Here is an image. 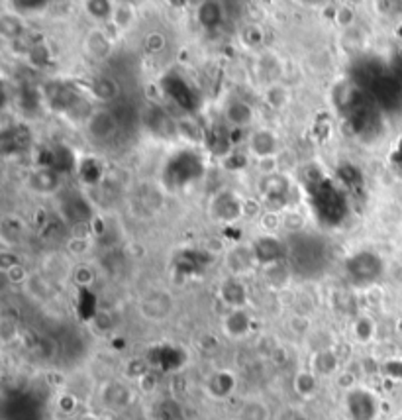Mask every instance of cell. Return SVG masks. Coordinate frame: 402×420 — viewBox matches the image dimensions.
Instances as JSON below:
<instances>
[{
    "label": "cell",
    "instance_id": "cell-24",
    "mask_svg": "<svg viewBox=\"0 0 402 420\" xmlns=\"http://www.w3.org/2000/svg\"><path fill=\"white\" fill-rule=\"evenodd\" d=\"M312 369L320 375H330L338 369V358L330 349H322L312 359Z\"/></svg>",
    "mask_w": 402,
    "mask_h": 420
},
{
    "label": "cell",
    "instance_id": "cell-45",
    "mask_svg": "<svg viewBox=\"0 0 402 420\" xmlns=\"http://www.w3.org/2000/svg\"><path fill=\"white\" fill-rule=\"evenodd\" d=\"M138 420H153V419H138Z\"/></svg>",
    "mask_w": 402,
    "mask_h": 420
},
{
    "label": "cell",
    "instance_id": "cell-33",
    "mask_svg": "<svg viewBox=\"0 0 402 420\" xmlns=\"http://www.w3.org/2000/svg\"><path fill=\"white\" fill-rule=\"evenodd\" d=\"M130 22H131L130 4H120V6L114 8V14H112V26H116V28H128Z\"/></svg>",
    "mask_w": 402,
    "mask_h": 420
},
{
    "label": "cell",
    "instance_id": "cell-17",
    "mask_svg": "<svg viewBox=\"0 0 402 420\" xmlns=\"http://www.w3.org/2000/svg\"><path fill=\"white\" fill-rule=\"evenodd\" d=\"M220 297L228 307H231V310L234 308H243L245 303H247V289H245V285L241 283L240 279L231 277V279L222 283Z\"/></svg>",
    "mask_w": 402,
    "mask_h": 420
},
{
    "label": "cell",
    "instance_id": "cell-11",
    "mask_svg": "<svg viewBox=\"0 0 402 420\" xmlns=\"http://www.w3.org/2000/svg\"><path fill=\"white\" fill-rule=\"evenodd\" d=\"M279 147V140L271 130H257L250 136V154L259 157V159H267L277 154Z\"/></svg>",
    "mask_w": 402,
    "mask_h": 420
},
{
    "label": "cell",
    "instance_id": "cell-41",
    "mask_svg": "<svg viewBox=\"0 0 402 420\" xmlns=\"http://www.w3.org/2000/svg\"><path fill=\"white\" fill-rule=\"evenodd\" d=\"M6 275H8V279H10L12 283H22V281H26L28 273H26V269L18 263V266L6 269Z\"/></svg>",
    "mask_w": 402,
    "mask_h": 420
},
{
    "label": "cell",
    "instance_id": "cell-27",
    "mask_svg": "<svg viewBox=\"0 0 402 420\" xmlns=\"http://www.w3.org/2000/svg\"><path fill=\"white\" fill-rule=\"evenodd\" d=\"M116 92H118V87H116V82L108 79V77H101V79H96V81H92V94L99 99V101H110L116 96Z\"/></svg>",
    "mask_w": 402,
    "mask_h": 420
},
{
    "label": "cell",
    "instance_id": "cell-35",
    "mask_svg": "<svg viewBox=\"0 0 402 420\" xmlns=\"http://www.w3.org/2000/svg\"><path fill=\"white\" fill-rule=\"evenodd\" d=\"M267 101L271 104L273 108H282L285 103H287V94L282 91L281 87H271V89H267Z\"/></svg>",
    "mask_w": 402,
    "mask_h": 420
},
{
    "label": "cell",
    "instance_id": "cell-23",
    "mask_svg": "<svg viewBox=\"0 0 402 420\" xmlns=\"http://www.w3.org/2000/svg\"><path fill=\"white\" fill-rule=\"evenodd\" d=\"M199 22L202 28H216L222 22V6L216 2H204L199 6Z\"/></svg>",
    "mask_w": 402,
    "mask_h": 420
},
{
    "label": "cell",
    "instance_id": "cell-22",
    "mask_svg": "<svg viewBox=\"0 0 402 420\" xmlns=\"http://www.w3.org/2000/svg\"><path fill=\"white\" fill-rule=\"evenodd\" d=\"M148 122H150L151 130L159 138H171L173 133H177V122L163 110H153L148 118Z\"/></svg>",
    "mask_w": 402,
    "mask_h": 420
},
{
    "label": "cell",
    "instance_id": "cell-2",
    "mask_svg": "<svg viewBox=\"0 0 402 420\" xmlns=\"http://www.w3.org/2000/svg\"><path fill=\"white\" fill-rule=\"evenodd\" d=\"M204 171V164L194 152L181 150L167 161L163 169V183L167 189H181L185 184L196 181Z\"/></svg>",
    "mask_w": 402,
    "mask_h": 420
},
{
    "label": "cell",
    "instance_id": "cell-21",
    "mask_svg": "<svg viewBox=\"0 0 402 420\" xmlns=\"http://www.w3.org/2000/svg\"><path fill=\"white\" fill-rule=\"evenodd\" d=\"M112 50L110 38L102 30H92L87 38V52L92 59H104Z\"/></svg>",
    "mask_w": 402,
    "mask_h": 420
},
{
    "label": "cell",
    "instance_id": "cell-16",
    "mask_svg": "<svg viewBox=\"0 0 402 420\" xmlns=\"http://www.w3.org/2000/svg\"><path fill=\"white\" fill-rule=\"evenodd\" d=\"M238 381L236 375L230 371H216L214 375H210V379L206 383V391L212 399H228L234 389H236Z\"/></svg>",
    "mask_w": 402,
    "mask_h": 420
},
{
    "label": "cell",
    "instance_id": "cell-19",
    "mask_svg": "<svg viewBox=\"0 0 402 420\" xmlns=\"http://www.w3.org/2000/svg\"><path fill=\"white\" fill-rule=\"evenodd\" d=\"M226 118H228L238 130H241V128H245V126H250V124L253 122L252 106L236 99V101H231V103L226 106Z\"/></svg>",
    "mask_w": 402,
    "mask_h": 420
},
{
    "label": "cell",
    "instance_id": "cell-40",
    "mask_svg": "<svg viewBox=\"0 0 402 420\" xmlns=\"http://www.w3.org/2000/svg\"><path fill=\"white\" fill-rule=\"evenodd\" d=\"M245 164H247V157L241 154H234V152H231V154L226 157V167H228V169H241V167H245Z\"/></svg>",
    "mask_w": 402,
    "mask_h": 420
},
{
    "label": "cell",
    "instance_id": "cell-31",
    "mask_svg": "<svg viewBox=\"0 0 402 420\" xmlns=\"http://www.w3.org/2000/svg\"><path fill=\"white\" fill-rule=\"evenodd\" d=\"M353 332H355V338L359 340V342H369L373 338V332H375V324H373L371 318L363 317L355 322Z\"/></svg>",
    "mask_w": 402,
    "mask_h": 420
},
{
    "label": "cell",
    "instance_id": "cell-6",
    "mask_svg": "<svg viewBox=\"0 0 402 420\" xmlns=\"http://www.w3.org/2000/svg\"><path fill=\"white\" fill-rule=\"evenodd\" d=\"M345 271L355 283H371L382 273L381 257L371 252H359L345 261Z\"/></svg>",
    "mask_w": 402,
    "mask_h": 420
},
{
    "label": "cell",
    "instance_id": "cell-34",
    "mask_svg": "<svg viewBox=\"0 0 402 420\" xmlns=\"http://www.w3.org/2000/svg\"><path fill=\"white\" fill-rule=\"evenodd\" d=\"M241 40L245 45H259L263 41V30L257 26V24H252V26H247L245 30L241 31Z\"/></svg>",
    "mask_w": 402,
    "mask_h": 420
},
{
    "label": "cell",
    "instance_id": "cell-36",
    "mask_svg": "<svg viewBox=\"0 0 402 420\" xmlns=\"http://www.w3.org/2000/svg\"><path fill=\"white\" fill-rule=\"evenodd\" d=\"M145 48H148L151 53L161 52V50L165 48V38H163L161 34H157V31H153V34H150V36L145 38Z\"/></svg>",
    "mask_w": 402,
    "mask_h": 420
},
{
    "label": "cell",
    "instance_id": "cell-38",
    "mask_svg": "<svg viewBox=\"0 0 402 420\" xmlns=\"http://www.w3.org/2000/svg\"><path fill=\"white\" fill-rule=\"evenodd\" d=\"M92 279H94V273L91 271V267L87 266L77 267V271H75V281H77L79 285H91Z\"/></svg>",
    "mask_w": 402,
    "mask_h": 420
},
{
    "label": "cell",
    "instance_id": "cell-4",
    "mask_svg": "<svg viewBox=\"0 0 402 420\" xmlns=\"http://www.w3.org/2000/svg\"><path fill=\"white\" fill-rule=\"evenodd\" d=\"M379 399L367 387H352L343 397V412L350 420H377Z\"/></svg>",
    "mask_w": 402,
    "mask_h": 420
},
{
    "label": "cell",
    "instance_id": "cell-7",
    "mask_svg": "<svg viewBox=\"0 0 402 420\" xmlns=\"http://www.w3.org/2000/svg\"><path fill=\"white\" fill-rule=\"evenodd\" d=\"M243 212H245V206L240 201V196L234 195L230 191H222L212 198L210 215L218 222H224V224L236 222Z\"/></svg>",
    "mask_w": 402,
    "mask_h": 420
},
{
    "label": "cell",
    "instance_id": "cell-15",
    "mask_svg": "<svg viewBox=\"0 0 402 420\" xmlns=\"http://www.w3.org/2000/svg\"><path fill=\"white\" fill-rule=\"evenodd\" d=\"M87 128H89V133L94 140H106L116 132L118 122L108 110H96L91 116V120L87 122Z\"/></svg>",
    "mask_w": 402,
    "mask_h": 420
},
{
    "label": "cell",
    "instance_id": "cell-1",
    "mask_svg": "<svg viewBox=\"0 0 402 420\" xmlns=\"http://www.w3.org/2000/svg\"><path fill=\"white\" fill-rule=\"evenodd\" d=\"M308 189H310L312 208H316V216L322 224H340L347 215V205L342 191L328 179H314L308 184Z\"/></svg>",
    "mask_w": 402,
    "mask_h": 420
},
{
    "label": "cell",
    "instance_id": "cell-3",
    "mask_svg": "<svg viewBox=\"0 0 402 420\" xmlns=\"http://www.w3.org/2000/svg\"><path fill=\"white\" fill-rule=\"evenodd\" d=\"M324 244L312 236H299L294 234L287 247V256L292 267L304 275L316 273V269L324 263Z\"/></svg>",
    "mask_w": 402,
    "mask_h": 420
},
{
    "label": "cell",
    "instance_id": "cell-13",
    "mask_svg": "<svg viewBox=\"0 0 402 420\" xmlns=\"http://www.w3.org/2000/svg\"><path fill=\"white\" fill-rule=\"evenodd\" d=\"M250 330H252V318L243 308H234L228 312V317L224 318V332L230 338H245Z\"/></svg>",
    "mask_w": 402,
    "mask_h": 420
},
{
    "label": "cell",
    "instance_id": "cell-5",
    "mask_svg": "<svg viewBox=\"0 0 402 420\" xmlns=\"http://www.w3.org/2000/svg\"><path fill=\"white\" fill-rule=\"evenodd\" d=\"M163 92L171 99L173 103L187 113H194L199 108V94L191 87V82L182 79L179 73H169L161 81Z\"/></svg>",
    "mask_w": 402,
    "mask_h": 420
},
{
    "label": "cell",
    "instance_id": "cell-18",
    "mask_svg": "<svg viewBox=\"0 0 402 420\" xmlns=\"http://www.w3.org/2000/svg\"><path fill=\"white\" fill-rule=\"evenodd\" d=\"M102 400H104L106 407H110L114 410H122L130 405L131 391L126 385L118 383V381H112L102 389Z\"/></svg>",
    "mask_w": 402,
    "mask_h": 420
},
{
    "label": "cell",
    "instance_id": "cell-42",
    "mask_svg": "<svg viewBox=\"0 0 402 420\" xmlns=\"http://www.w3.org/2000/svg\"><path fill=\"white\" fill-rule=\"evenodd\" d=\"M12 6H14V10H18V8H28V12L36 14V12H40L41 8H48V2H14Z\"/></svg>",
    "mask_w": 402,
    "mask_h": 420
},
{
    "label": "cell",
    "instance_id": "cell-30",
    "mask_svg": "<svg viewBox=\"0 0 402 420\" xmlns=\"http://www.w3.org/2000/svg\"><path fill=\"white\" fill-rule=\"evenodd\" d=\"M79 169L80 177L87 181V183H96L101 179V165L96 164L94 159H87L77 167Z\"/></svg>",
    "mask_w": 402,
    "mask_h": 420
},
{
    "label": "cell",
    "instance_id": "cell-14",
    "mask_svg": "<svg viewBox=\"0 0 402 420\" xmlns=\"http://www.w3.org/2000/svg\"><path fill=\"white\" fill-rule=\"evenodd\" d=\"M289 189H291V183L285 175L269 173L263 179L261 193L265 201H269V203H285V198L289 195Z\"/></svg>",
    "mask_w": 402,
    "mask_h": 420
},
{
    "label": "cell",
    "instance_id": "cell-43",
    "mask_svg": "<svg viewBox=\"0 0 402 420\" xmlns=\"http://www.w3.org/2000/svg\"><path fill=\"white\" fill-rule=\"evenodd\" d=\"M275 224H279V220L275 218V215H267L263 218V226H265V228H273Z\"/></svg>",
    "mask_w": 402,
    "mask_h": 420
},
{
    "label": "cell",
    "instance_id": "cell-12",
    "mask_svg": "<svg viewBox=\"0 0 402 420\" xmlns=\"http://www.w3.org/2000/svg\"><path fill=\"white\" fill-rule=\"evenodd\" d=\"M30 187L36 193L41 195H51L59 189V171L51 169L48 165H41L40 169L31 171Z\"/></svg>",
    "mask_w": 402,
    "mask_h": 420
},
{
    "label": "cell",
    "instance_id": "cell-26",
    "mask_svg": "<svg viewBox=\"0 0 402 420\" xmlns=\"http://www.w3.org/2000/svg\"><path fill=\"white\" fill-rule=\"evenodd\" d=\"M294 391L301 397H304V399L312 397L316 393V373L314 371H301V373H296V377H294Z\"/></svg>",
    "mask_w": 402,
    "mask_h": 420
},
{
    "label": "cell",
    "instance_id": "cell-25",
    "mask_svg": "<svg viewBox=\"0 0 402 420\" xmlns=\"http://www.w3.org/2000/svg\"><path fill=\"white\" fill-rule=\"evenodd\" d=\"M22 30H24V24H22V20L18 18V14L4 12V14L0 16V31H2L4 38L16 40L22 34Z\"/></svg>",
    "mask_w": 402,
    "mask_h": 420
},
{
    "label": "cell",
    "instance_id": "cell-9",
    "mask_svg": "<svg viewBox=\"0 0 402 420\" xmlns=\"http://www.w3.org/2000/svg\"><path fill=\"white\" fill-rule=\"evenodd\" d=\"M59 212L71 224H87L92 218V206L80 193L71 191L61 198Z\"/></svg>",
    "mask_w": 402,
    "mask_h": 420
},
{
    "label": "cell",
    "instance_id": "cell-28",
    "mask_svg": "<svg viewBox=\"0 0 402 420\" xmlns=\"http://www.w3.org/2000/svg\"><path fill=\"white\" fill-rule=\"evenodd\" d=\"M85 8L96 20H112V14H114L116 6L112 2H106V0H91V2L85 4Z\"/></svg>",
    "mask_w": 402,
    "mask_h": 420
},
{
    "label": "cell",
    "instance_id": "cell-10",
    "mask_svg": "<svg viewBox=\"0 0 402 420\" xmlns=\"http://www.w3.org/2000/svg\"><path fill=\"white\" fill-rule=\"evenodd\" d=\"M173 308L171 297L165 291H153L148 297L143 298L141 303V312L151 320H161L169 314V310Z\"/></svg>",
    "mask_w": 402,
    "mask_h": 420
},
{
    "label": "cell",
    "instance_id": "cell-44",
    "mask_svg": "<svg viewBox=\"0 0 402 420\" xmlns=\"http://www.w3.org/2000/svg\"><path fill=\"white\" fill-rule=\"evenodd\" d=\"M80 420H102V419H99V417H94V414H87V417H82V419Z\"/></svg>",
    "mask_w": 402,
    "mask_h": 420
},
{
    "label": "cell",
    "instance_id": "cell-20",
    "mask_svg": "<svg viewBox=\"0 0 402 420\" xmlns=\"http://www.w3.org/2000/svg\"><path fill=\"white\" fill-rule=\"evenodd\" d=\"M253 261H255V257H253L252 247L238 246V247H234L230 254H228V267L231 269L234 277L245 273V271L252 267Z\"/></svg>",
    "mask_w": 402,
    "mask_h": 420
},
{
    "label": "cell",
    "instance_id": "cell-37",
    "mask_svg": "<svg viewBox=\"0 0 402 420\" xmlns=\"http://www.w3.org/2000/svg\"><path fill=\"white\" fill-rule=\"evenodd\" d=\"M277 420H308V417L301 409H296V407H287V409H282L279 412Z\"/></svg>",
    "mask_w": 402,
    "mask_h": 420
},
{
    "label": "cell",
    "instance_id": "cell-8",
    "mask_svg": "<svg viewBox=\"0 0 402 420\" xmlns=\"http://www.w3.org/2000/svg\"><path fill=\"white\" fill-rule=\"evenodd\" d=\"M252 252L257 263L271 267L282 263L287 256V246L277 236H261L253 242Z\"/></svg>",
    "mask_w": 402,
    "mask_h": 420
},
{
    "label": "cell",
    "instance_id": "cell-39",
    "mask_svg": "<svg viewBox=\"0 0 402 420\" xmlns=\"http://www.w3.org/2000/svg\"><path fill=\"white\" fill-rule=\"evenodd\" d=\"M355 18V14H353L352 6H342L340 10H336V22L340 24V26H350Z\"/></svg>",
    "mask_w": 402,
    "mask_h": 420
},
{
    "label": "cell",
    "instance_id": "cell-32",
    "mask_svg": "<svg viewBox=\"0 0 402 420\" xmlns=\"http://www.w3.org/2000/svg\"><path fill=\"white\" fill-rule=\"evenodd\" d=\"M177 133L191 140V142H201V130L192 120H179L177 122Z\"/></svg>",
    "mask_w": 402,
    "mask_h": 420
},
{
    "label": "cell",
    "instance_id": "cell-29",
    "mask_svg": "<svg viewBox=\"0 0 402 420\" xmlns=\"http://www.w3.org/2000/svg\"><path fill=\"white\" fill-rule=\"evenodd\" d=\"M267 417H269L267 409L257 400H250L241 407L240 420H267Z\"/></svg>",
    "mask_w": 402,
    "mask_h": 420
}]
</instances>
